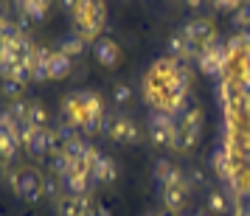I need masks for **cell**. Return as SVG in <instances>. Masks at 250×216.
<instances>
[{
	"label": "cell",
	"instance_id": "cell-9",
	"mask_svg": "<svg viewBox=\"0 0 250 216\" xmlns=\"http://www.w3.org/2000/svg\"><path fill=\"white\" fill-rule=\"evenodd\" d=\"M93 57L99 59L104 68H115V65L121 62V48L115 45L113 39H104V37H99V39L93 42Z\"/></svg>",
	"mask_w": 250,
	"mask_h": 216
},
{
	"label": "cell",
	"instance_id": "cell-29",
	"mask_svg": "<svg viewBox=\"0 0 250 216\" xmlns=\"http://www.w3.org/2000/svg\"><path fill=\"white\" fill-rule=\"evenodd\" d=\"M9 113H12L14 121H28V104H25L23 98H14V101L9 104Z\"/></svg>",
	"mask_w": 250,
	"mask_h": 216
},
{
	"label": "cell",
	"instance_id": "cell-36",
	"mask_svg": "<svg viewBox=\"0 0 250 216\" xmlns=\"http://www.w3.org/2000/svg\"><path fill=\"white\" fill-rule=\"evenodd\" d=\"M3 174H6V163H3V160H0V177H3Z\"/></svg>",
	"mask_w": 250,
	"mask_h": 216
},
{
	"label": "cell",
	"instance_id": "cell-39",
	"mask_svg": "<svg viewBox=\"0 0 250 216\" xmlns=\"http://www.w3.org/2000/svg\"><path fill=\"white\" fill-rule=\"evenodd\" d=\"M197 216H205V214H197Z\"/></svg>",
	"mask_w": 250,
	"mask_h": 216
},
{
	"label": "cell",
	"instance_id": "cell-4",
	"mask_svg": "<svg viewBox=\"0 0 250 216\" xmlns=\"http://www.w3.org/2000/svg\"><path fill=\"white\" fill-rule=\"evenodd\" d=\"M107 140H113L115 146H132L138 143V124L129 115H113L110 129H107Z\"/></svg>",
	"mask_w": 250,
	"mask_h": 216
},
{
	"label": "cell",
	"instance_id": "cell-35",
	"mask_svg": "<svg viewBox=\"0 0 250 216\" xmlns=\"http://www.w3.org/2000/svg\"><path fill=\"white\" fill-rule=\"evenodd\" d=\"M203 3H205V0H186V6H188V9H200Z\"/></svg>",
	"mask_w": 250,
	"mask_h": 216
},
{
	"label": "cell",
	"instance_id": "cell-6",
	"mask_svg": "<svg viewBox=\"0 0 250 216\" xmlns=\"http://www.w3.org/2000/svg\"><path fill=\"white\" fill-rule=\"evenodd\" d=\"M57 214L59 216H93L96 214V202L90 199V194H84V196H62V199H57Z\"/></svg>",
	"mask_w": 250,
	"mask_h": 216
},
{
	"label": "cell",
	"instance_id": "cell-27",
	"mask_svg": "<svg viewBox=\"0 0 250 216\" xmlns=\"http://www.w3.org/2000/svg\"><path fill=\"white\" fill-rule=\"evenodd\" d=\"M183 51H186V34L183 31H174L169 37V54L171 59H183Z\"/></svg>",
	"mask_w": 250,
	"mask_h": 216
},
{
	"label": "cell",
	"instance_id": "cell-17",
	"mask_svg": "<svg viewBox=\"0 0 250 216\" xmlns=\"http://www.w3.org/2000/svg\"><path fill=\"white\" fill-rule=\"evenodd\" d=\"M183 174H186V191H188V194L208 185V174H205V169H203V166H197V163L186 166V169H183Z\"/></svg>",
	"mask_w": 250,
	"mask_h": 216
},
{
	"label": "cell",
	"instance_id": "cell-5",
	"mask_svg": "<svg viewBox=\"0 0 250 216\" xmlns=\"http://www.w3.org/2000/svg\"><path fill=\"white\" fill-rule=\"evenodd\" d=\"M152 177H155V182H158V188H163V185H183V188H186V174H183V169L174 166V163L166 160V157L155 160Z\"/></svg>",
	"mask_w": 250,
	"mask_h": 216
},
{
	"label": "cell",
	"instance_id": "cell-37",
	"mask_svg": "<svg viewBox=\"0 0 250 216\" xmlns=\"http://www.w3.org/2000/svg\"><path fill=\"white\" fill-rule=\"evenodd\" d=\"M0 20H6V17H3V3H0Z\"/></svg>",
	"mask_w": 250,
	"mask_h": 216
},
{
	"label": "cell",
	"instance_id": "cell-24",
	"mask_svg": "<svg viewBox=\"0 0 250 216\" xmlns=\"http://www.w3.org/2000/svg\"><path fill=\"white\" fill-rule=\"evenodd\" d=\"M70 166H73V160H70L65 152H59V155H51V171H54V177H59V180H62V177H65V174L70 171Z\"/></svg>",
	"mask_w": 250,
	"mask_h": 216
},
{
	"label": "cell",
	"instance_id": "cell-12",
	"mask_svg": "<svg viewBox=\"0 0 250 216\" xmlns=\"http://www.w3.org/2000/svg\"><path fill=\"white\" fill-rule=\"evenodd\" d=\"M90 177L87 174H76V171H68L65 177H62V191L65 196H84V194H90Z\"/></svg>",
	"mask_w": 250,
	"mask_h": 216
},
{
	"label": "cell",
	"instance_id": "cell-31",
	"mask_svg": "<svg viewBox=\"0 0 250 216\" xmlns=\"http://www.w3.org/2000/svg\"><path fill=\"white\" fill-rule=\"evenodd\" d=\"M31 73H34V81H48L51 79V68H48V62H31Z\"/></svg>",
	"mask_w": 250,
	"mask_h": 216
},
{
	"label": "cell",
	"instance_id": "cell-22",
	"mask_svg": "<svg viewBox=\"0 0 250 216\" xmlns=\"http://www.w3.org/2000/svg\"><path fill=\"white\" fill-rule=\"evenodd\" d=\"M197 143H200V132L177 129V135H174V140H171V149H174V152H191Z\"/></svg>",
	"mask_w": 250,
	"mask_h": 216
},
{
	"label": "cell",
	"instance_id": "cell-10",
	"mask_svg": "<svg viewBox=\"0 0 250 216\" xmlns=\"http://www.w3.org/2000/svg\"><path fill=\"white\" fill-rule=\"evenodd\" d=\"M158 191H160L163 208L171 211V214H180L183 208H186V202H188V191H186L183 185H163V188H158Z\"/></svg>",
	"mask_w": 250,
	"mask_h": 216
},
{
	"label": "cell",
	"instance_id": "cell-25",
	"mask_svg": "<svg viewBox=\"0 0 250 216\" xmlns=\"http://www.w3.org/2000/svg\"><path fill=\"white\" fill-rule=\"evenodd\" d=\"M132 87H129V84H124V81H121V84H115L113 87V104L115 107H126V104L132 101Z\"/></svg>",
	"mask_w": 250,
	"mask_h": 216
},
{
	"label": "cell",
	"instance_id": "cell-26",
	"mask_svg": "<svg viewBox=\"0 0 250 216\" xmlns=\"http://www.w3.org/2000/svg\"><path fill=\"white\" fill-rule=\"evenodd\" d=\"M42 194H45L48 199H62V196H65V191H62V180H59V177H48V180H42Z\"/></svg>",
	"mask_w": 250,
	"mask_h": 216
},
{
	"label": "cell",
	"instance_id": "cell-34",
	"mask_svg": "<svg viewBox=\"0 0 250 216\" xmlns=\"http://www.w3.org/2000/svg\"><path fill=\"white\" fill-rule=\"evenodd\" d=\"M93 216H113L110 214V208H107V205H96V214Z\"/></svg>",
	"mask_w": 250,
	"mask_h": 216
},
{
	"label": "cell",
	"instance_id": "cell-23",
	"mask_svg": "<svg viewBox=\"0 0 250 216\" xmlns=\"http://www.w3.org/2000/svg\"><path fill=\"white\" fill-rule=\"evenodd\" d=\"M62 152H65L70 160H87L90 143H87L84 137H73V140H68V143H65V149H62Z\"/></svg>",
	"mask_w": 250,
	"mask_h": 216
},
{
	"label": "cell",
	"instance_id": "cell-33",
	"mask_svg": "<svg viewBox=\"0 0 250 216\" xmlns=\"http://www.w3.org/2000/svg\"><path fill=\"white\" fill-rule=\"evenodd\" d=\"M239 34H242V39H245V45L250 48V25H242V28H236Z\"/></svg>",
	"mask_w": 250,
	"mask_h": 216
},
{
	"label": "cell",
	"instance_id": "cell-40",
	"mask_svg": "<svg viewBox=\"0 0 250 216\" xmlns=\"http://www.w3.org/2000/svg\"><path fill=\"white\" fill-rule=\"evenodd\" d=\"M245 3H250V0H245Z\"/></svg>",
	"mask_w": 250,
	"mask_h": 216
},
{
	"label": "cell",
	"instance_id": "cell-13",
	"mask_svg": "<svg viewBox=\"0 0 250 216\" xmlns=\"http://www.w3.org/2000/svg\"><path fill=\"white\" fill-rule=\"evenodd\" d=\"M25 149H28V155L31 157H45L48 152H51V143H48V129H34L31 126V132L28 137L23 140Z\"/></svg>",
	"mask_w": 250,
	"mask_h": 216
},
{
	"label": "cell",
	"instance_id": "cell-15",
	"mask_svg": "<svg viewBox=\"0 0 250 216\" xmlns=\"http://www.w3.org/2000/svg\"><path fill=\"white\" fill-rule=\"evenodd\" d=\"M84 48H87V42H84L79 34H65L57 42V51H59V54H65V57H70V59L82 57V54H84Z\"/></svg>",
	"mask_w": 250,
	"mask_h": 216
},
{
	"label": "cell",
	"instance_id": "cell-21",
	"mask_svg": "<svg viewBox=\"0 0 250 216\" xmlns=\"http://www.w3.org/2000/svg\"><path fill=\"white\" fill-rule=\"evenodd\" d=\"M79 98L84 104V115H104V101L99 93L93 90H79Z\"/></svg>",
	"mask_w": 250,
	"mask_h": 216
},
{
	"label": "cell",
	"instance_id": "cell-32",
	"mask_svg": "<svg viewBox=\"0 0 250 216\" xmlns=\"http://www.w3.org/2000/svg\"><path fill=\"white\" fill-rule=\"evenodd\" d=\"M76 3H79V0H59V9H62V12H68V14H73Z\"/></svg>",
	"mask_w": 250,
	"mask_h": 216
},
{
	"label": "cell",
	"instance_id": "cell-30",
	"mask_svg": "<svg viewBox=\"0 0 250 216\" xmlns=\"http://www.w3.org/2000/svg\"><path fill=\"white\" fill-rule=\"evenodd\" d=\"M233 25H236V28L250 25V3H242L236 12H233Z\"/></svg>",
	"mask_w": 250,
	"mask_h": 216
},
{
	"label": "cell",
	"instance_id": "cell-28",
	"mask_svg": "<svg viewBox=\"0 0 250 216\" xmlns=\"http://www.w3.org/2000/svg\"><path fill=\"white\" fill-rule=\"evenodd\" d=\"M20 90H23V84L14 79H3L0 81V93L9 98V101H14V98H20Z\"/></svg>",
	"mask_w": 250,
	"mask_h": 216
},
{
	"label": "cell",
	"instance_id": "cell-16",
	"mask_svg": "<svg viewBox=\"0 0 250 216\" xmlns=\"http://www.w3.org/2000/svg\"><path fill=\"white\" fill-rule=\"evenodd\" d=\"M177 126L186 129V132H203V113H200V107H186L177 115Z\"/></svg>",
	"mask_w": 250,
	"mask_h": 216
},
{
	"label": "cell",
	"instance_id": "cell-7",
	"mask_svg": "<svg viewBox=\"0 0 250 216\" xmlns=\"http://www.w3.org/2000/svg\"><path fill=\"white\" fill-rule=\"evenodd\" d=\"M62 118H65V124H70L73 129L82 132V124H84V104H82L79 93H68V96L62 98Z\"/></svg>",
	"mask_w": 250,
	"mask_h": 216
},
{
	"label": "cell",
	"instance_id": "cell-3",
	"mask_svg": "<svg viewBox=\"0 0 250 216\" xmlns=\"http://www.w3.org/2000/svg\"><path fill=\"white\" fill-rule=\"evenodd\" d=\"M177 118L174 115H166V113H158V110H152L146 118V132H149V140H152V146H171V140L177 135Z\"/></svg>",
	"mask_w": 250,
	"mask_h": 216
},
{
	"label": "cell",
	"instance_id": "cell-2",
	"mask_svg": "<svg viewBox=\"0 0 250 216\" xmlns=\"http://www.w3.org/2000/svg\"><path fill=\"white\" fill-rule=\"evenodd\" d=\"M42 174L37 169H17L9 174V185H12V191L28 205H37L45 194H42Z\"/></svg>",
	"mask_w": 250,
	"mask_h": 216
},
{
	"label": "cell",
	"instance_id": "cell-20",
	"mask_svg": "<svg viewBox=\"0 0 250 216\" xmlns=\"http://www.w3.org/2000/svg\"><path fill=\"white\" fill-rule=\"evenodd\" d=\"M70 62H73L70 57L54 51V54H51V62H48V68H51V79L59 81V79H65V76H70Z\"/></svg>",
	"mask_w": 250,
	"mask_h": 216
},
{
	"label": "cell",
	"instance_id": "cell-14",
	"mask_svg": "<svg viewBox=\"0 0 250 216\" xmlns=\"http://www.w3.org/2000/svg\"><path fill=\"white\" fill-rule=\"evenodd\" d=\"M205 211L214 216H228L230 214V196L222 188H211L205 196Z\"/></svg>",
	"mask_w": 250,
	"mask_h": 216
},
{
	"label": "cell",
	"instance_id": "cell-11",
	"mask_svg": "<svg viewBox=\"0 0 250 216\" xmlns=\"http://www.w3.org/2000/svg\"><path fill=\"white\" fill-rule=\"evenodd\" d=\"M115 177H118V163L110 155H102V157L93 163V174H90L93 182L107 185V182H115Z\"/></svg>",
	"mask_w": 250,
	"mask_h": 216
},
{
	"label": "cell",
	"instance_id": "cell-1",
	"mask_svg": "<svg viewBox=\"0 0 250 216\" xmlns=\"http://www.w3.org/2000/svg\"><path fill=\"white\" fill-rule=\"evenodd\" d=\"M73 23L79 25V37L87 42V39H99V34L104 31V23H107V6L104 0H79L76 9H73Z\"/></svg>",
	"mask_w": 250,
	"mask_h": 216
},
{
	"label": "cell",
	"instance_id": "cell-18",
	"mask_svg": "<svg viewBox=\"0 0 250 216\" xmlns=\"http://www.w3.org/2000/svg\"><path fill=\"white\" fill-rule=\"evenodd\" d=\"M17 152H20V140H17L9 129H3V126H0V160H3V163H9V160L17 157Z\"/></svg>",
	"mask_w": 250,
	"mask_h": 216
},
{
	"label": "cell",
	"instance_id": "cell-8",
	"mask_svg": "<svg viewBox=\"0 0 250 216\" xmlns=\"http://www.w3.org/2000/svg\"><path fill=\"white\" fill-rule=\"evenodd\" d=\"M183 34H186V39H191L197 45H205V42H211L216 37V31H214V23L211 20L200 17V20H191V23L183 25Z\"/></svg>",
	"mask_w": 250,
	"mask_h": 216
},
{
	"label": "cell",
	"instance_id": "cell-19",
	"mask_svg": "<svg viewBox=\"0 0 250 216\" xmlns=\"http://www.w3.org/2000/svg\"><path fill=\"white\" fill-rule=\"evenodd\" d=\"M28 124L34 129H51V115H48L45 104L42 101H28Z\"/></svg>",
	"mask_w": 250,
	"mask_h": 216
},
{
	"label": "cell",
	"instance_id": "cell-38",
	"mask_svg": "<svg viewBox=\"0 0 250 216\" xmlns=\"http://www.w3.org/2000/svg\"><path fill=\"white\" fill-rule=\"evenodd\" d=\"M248 216H250V202H248Z\"/></svg>",
	"mask_w": 250,
	"mask_h": 216
}]
</instances>
